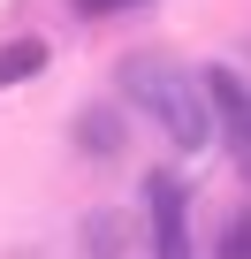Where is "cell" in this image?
<instances>
[{"instance_id": "cell-1", "label": "cell", "mask_w": 251, "mask_h": 259, "mask_svg": "<svg viewBox=\"0 0 251 259\" xmlns=\"http://www.w3.org/2000/svg\"><path fill=\"white\" fill-rule=\"evenodd\" d=\"M114 84L137 99V114L160 122V138L175 153H206L221 130H213V99H206V69H183L168 54H122Z\"/></svg>"}, {"instance_id": "cell-2", "label": "cell", "mask_w": 251, "mask_h": 259, "mask_svg": "<svg viewBox=\"0 0 251 259\" xmlns=\"http://www.w3.org/2000/svg\"><path fill=\"white\" fill-rule=\"evenodd\" d=\"M206 99H213V130H221L236 176L251 183V84L236 69H206Z\"/></svg>"}, {"instance_id": "cell-3", "label": "cell", "mask_w": 251, "mask_h": 259, "mask_svg": "<svg viewBox=\"0 0 251 259\" xmlns=\"http://www.w3.org/2000/svg\"><path fill=\"white\" fill-rule=\"evenodd\" d=\"M145 213H153V259H190V191L183 176H145Z\"/></svg>"}, {"instance_id": "cell-4", "label": "cell", "mask_w": 251, "mask_h": 259, "mask_svg": "<svg viewBox=\"0 0 251 259\" xmlns=\"http://www.w3.org/2000/svg\"><path fill=\"white\" fill-rule=\"evenodd\" d=\"M76 145H84L91 160H114V153H122V114H114V107H84V114H76Z\"/></svg>"}, {"instance_id": "cell-5", "label": "cell", "mask_w": 251, "mask_h": 259, "mask_svg": "<svg viewBox=\"0 0 251 259\" xmlns=\"http://www.w3.org/2000/svg\"><path fill=\"white\" fill-rule=\"evenodd\" d=\"M46 61H54V46H46V38H8V46H0V92H8V84H31V76H46Z\"/></svg>"}, {"instance_id": "cell-6", "label": "cell", "mask_w": 251, "mask_h": 259, "mask_svg": "<svg viewBox=\"0 0 251 259\" xmlns=\"http://www.w3.org/2000/svg\"><path fill=\"white\" fill-rule=\"evenodd\" d=\"M221 259H251V213H228L221 221V244H213Z\"/></svg>"}, {"instance_id": "cell-7", "label": "cell", "mask_w": 251, "mask_h": 259, "mask_svg": "<svg viewBox=\"0 0 251 259\" xmlns=\"http://www.w3.org/2000/svg\"><path fill=\"white\" fill-rule=\"evenodd\" d=\"M91 259H122V221L114 213H91Z\"/></svg>"}, {"instance_id": "cell-8", "label": "cell", "mask_w": 251, "mask_h": 259, "mask_svg": "<svg viewBox=\"0 0 251 259\" xmlns=\"http://www.w3.org/2000/svg\"><path fill=\"white\" fill-rule=\"evenodd\" d=\"M76 16H130V8H145V0H69Z\"/></svg>"}]
</instances>
